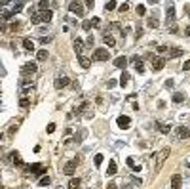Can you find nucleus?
Segmentation results:
<instances>
[{
	"label": "nucleus",
	"mask_w": 190,
	"mask_h": 189,
	"mask_svg": "<svg viewBox=\"0 0 190 189\" xmlns=\"http://www.w3.org/2000/svg\"><path fill=\"white\" fill-rule=\"evenodd\" d=\"M8 2H10V0H2V4H4V6H6V4H8Z\"/></svg>",
	"instance_id": "3c124183"
},
{
	"label": "nucleus",
	"mask_w": 190,
	"mask_h": 189,
	"mask_svg": "<svg viewBox=\"0 0 190 189\" xmlns=\"http://www.w3.org/2000/svg\"><path fill=\"white\" fill-rule=\"evenodd\" d=\"M87 107H90V103H82V105L76 109V115H82V113H84V111H86Z\"/></svg>",
	"instance_id": "7c9ffc66"
},
{
	"label": "nucleus",
	"mask_w": 190,
	"mask_h": 189,
	"mask_svg": "<svg viewBox=\"0 0 190 189\" xmlns=\"http://www.w3.org/2000/svg\"><path fill=\"white\" fill-rule=\"evenodd\" d=\"M50 40H51V37H42V38H40V42H42V44H48Z\"/></svg>",
	"instance_id": "ea45409f"
},
{
	"label": "nucleus",
	"mask_w": 190,
	"mask_h": 189,
	"mask_svg": "<svg viewBox=\"0 0 190 189\" xmlns=\"http://www.w3.org/2000/svg\"><path fill=\"white\" fill-rule=\"evenodd\" d=\"M23 46H25V50L32 52V50H34V42H32L31 38H25V40H23Z\"/></svg>",
	"instance_id": "aec40b11"
},
{
	"label": "nucleus",
	"mask_w": 190,
	"mask_h": 189,
	"mask_svg": "<svg viewBox=\"0 0 190 189\" xmlns=\"http://www.w3.org/2000/svg\"><path fill=\"white\" fill-rule=\"evenodd\" d=\"M146 23H148V27H150V29H156V27H158V21H156V19H148Z\"/></svg>",
	"instance_id": "72a5a7b5"
},
{
	"label": "nucleus",
	"mask_w": 190,
	"mask_h": 189,
	"mask_svg": "<svg viewBox=\"0 0 190 189\" xmlns=\"http://www.w3.org/2000/svg\"><path fill=\"white\" fill-rule=\"evenodd\" d=\"M165 17H167V21H175V6L169 4L167 10H165Z\"/></svg>",
	"instance_id": "9d476101"
},
{
	"label": "nucleus",
	"mask_w": 190,
	"mask_h": 189,
	"mask_svg": "<svg viewBox=\"0 0 190 189\" xmlns=\"http://www.w3.org/2000/svg\"><path fill=\"white\" fill-rule=\"evenodd\" d=\"M107 174H109V176H114V174H116V162H114V161H110V162H109Z\"/></svg>",
	"instance_id": "412c9836"
},
{
	"label": "nucleus",
	"mask_w": 190,
	"mask_h": 189,
	"mask_svg": "<svg viewBox=\"0 0 190 189\" xmlns=\"http://www.w3.org/2000/svg\"><path fill=\"white\" fill-rule=\"evenodd\" d=\"M110 57L109 50H105V48H97V50L93 52V59L95 61H107Z\"/></svg>",
	"instance_id": "7ed1b4c3"
},
{
	"label": "nucleus",
	"mask_w": 190,
	"mask_h": 189,
	"mask_svg": "<svg viewBox=\"0 0 190 189\" xmlns=\"http://www.w3.org/2000/svg\"><path fill=\"white\" fill-rule=\"evenodd\" d=\"M116 187H118L116 183H109V185H107V189H116Z\"/></svg>",
	"instance_id": "09e8293b"
},
{
	"label": "nucleus",
	"mask_w": 190,
	"mask_h": 189,
	"mask_svg": "<svg viewBox=\"0 0 190 189\" xmlns=\"http://www.w3.org/2000/svg\"><path fill=\"white\" fill-rule=\"evenodd\" d=\"M181 181H182L181 174H175V176L171 178V187H173V189H181Z\"/></svg>",
	"instance_id": "9b49d317"
},
{
	"label": "nucleus",
	"mask_w": 190,
	"mask_h": 189,
	"mask_svg": "<svg viewBox=\"0 0 190 189\" xmlns=\"http://www.w3.org/2000/svg\"><path fill=\"white\" fill-rule=\"evenodd\" d=\"M158 130L162 132V134H169L171 126H169V124H162V122H158Z\"/></svg>",
	"instance_id": "b1692460"
},
{
	"label": "nucleus",
	"mask_w": 190,
	"mask_h": 189,
	"mask_svg": "<svg viewBox=\"0 0 190 189\" xmlns=\"http://www.w3.org/2000/svg\"><path fill=\"white\" fill-rule=\"evenodd\" d=\"M40 185H42V187L50 185V178H48V176H46V178H42V180H40Z\"/></svg>",
	"instance_id": "e433bc0d"
},
{
	"label": "nucleus",
	"mask_w": 190,
	"mask_h": 189,
	"mask_svg": "<svg viewBox=\"0 0 190 189\" xmlns=\"http://www.w3.org/2000/svg\"><path fill=\"white\" fill-rule=\"evenodd\" d=\"M82 27L86 29V31H90V29H91V27H93V23H91L90 19H86V21H84V23H82Z\"/></svg>",
	"instance_id": "473e14b6"
},
{
	"label": "nucleus",
	"mask_w": 190,
	"mask_h": 189,
	"mask_svg": "<svg viewBox=\"0 0 190 189\" xmlns=\"http://www.w3.org/2000/svg\"><path fill=\"white\" fill-rule=\"evenodd\" d=\"M23 4H25V0H17V4L12 8V14H14V15H15V14H19V12L23 10Z\"/></svg>",
	"instance_id": "6ab92c4d"
},
{
	"label": "nucleus",
	"mask_w": 190,
	"mask_h": 189,
	"mask_svg": "<svg viewBox=\"0 0 190 189\" xmlns=\"http://www.w3.org/2000/svg\"><path fill=\"white\" fill-rule=\"evenodd\" d=\"M21 73H23V74H32V73H36V63H32V61H31V63H25V65L21 67Z\"/></svg>",
	"instance_id": "423d86ee"
},
{
	"label": "nucleus",
	"mask_w": 190,
	"mask_h": 189,
	"mask_svg": "<svg viewBox=\"0 0 190 189\" xmlns=\"http://www.w3.org/2000/svg\"><path fill=\"white\" fill-rule=\"evenodd\" d=\"M78 61H80V65H82V67H84V69H90L91 61L87 59V57H84V55H78Z\"/></svg>",
	"instance_id": "f3484780"
},
{
	"label": "nucleus",
	"mask_w": 190,
	"mask_h": 189,
	"mask_svg": "<svg viewBox=\"0 0 190 189\" xmlns=\"http://www.w3.org/2000/svg\"><path fill=\"white\" fill-rule=\"evenodd\" d=\"M177 132H179V138H190V130L188 128H185V126H179V130H177Z\"/></svg>",
	"instance_id": "2eb2a0df"
},
{
	"label": "nucleus",
	"mask_w": 190,
	"mask_h": 189,
	"mask_svg": "<svg viewBox=\"0 0 190 189\" xmlns=\"http://www.w3.org/2000/svg\"><path fill=\"white\" fill-rule=\"evenodd\" d=\"M133 63H135L137 73H145V65H143V59H141V57H133Z\"/></svg>",
	"instance_id": "f8f14e48"
},
{
	"label": "nucleus",
	"mask_w": 190,
	"mask_h": 189,
	"mask_svg": "<svg viewBox=\"0 0 190 189\" xmlns=\"http://www.w3.org/2000/svg\"><path fill=\"white\" fill-rule=\"evenodd\" d=\"M93 161H95V166H101V162H103V155H101V153H99V155H95Z\"/></svg>",
	"instance_id": "2f4dec72"
},
{
	"label": "nucleus",
	"mask_w": 190,
	"mask_h": 189,
	"mask_svg": "<svg viewBox=\"0 0 190 189\" xmlns=\"http://www.w3.org/2000/svg\"><path fill=\"white\" fill-rule=\"evenodd\" d=\"M185 32H186V34H188V37H190V25H188V27L185 29Z\"/></svg>",
	"instance_id": "8fccbe9b"
},
{
	"label": "nucleus",
	"mask_w": 190,
	"mask_h": 189,
	"mask_svg": "<svg viewBox=\"0 0 190 189\" xmlns=\"http://www.w3.org/2000/svg\"><path fill=\"white\" fill-rule=\"evenodd\" d=\"M38 10H40V12L48 10V2H44V0H42V2H38Z\"/></svg>",
	"instance_id": "f704fd0d"
},
{
	"label": "nucleus",
	"mask_w": 190,
	"mask_h": 189,
	"mask_svg": "<svg viewBox=\"0 0 190 189\" xmlns=\"http://www.w3.org/2000/svg\"><path fill=\"white\" fill-rule=\"evenodd\" d=\"M76 164H78V159H74V161L67 162V164H65V168H63V172H65L67 176H72L74 170H76Z\"/></svg>",
	"instance_id": "39448f33"
},
{
	"label": "nucleus",
	"mask_w": 190,
	"mask_h": 189,
	"mask_svg": "<svg viewBox=\"0 0 190 189\" xmlns=\"http://www.w3.org/2000/svg\"><path fill=\"white\" fill-rule=\"evenodd\" d=\"M86 42H87V44H90V46H91V44H93V37H91V34H90V37H87V40H86Z\"/></svg>",
	"instance_id": "de8ad7c7"
},
{
	"label": "nucleus",
	"mask_w": 190,
	"mask_h": 189,
	"mask_svg": "<svg viewBox=\"0 0 190 189\" xmlns=\"http://www.w3.org/2000/svg\"><path fill=\"white\" fill-rule=\"evenodd\" d=\"M103 40H105V44H107V46H110V48H112V46H116V40H114V37H112V34H105V37H103Z\"/></svg>",
	"instance_id": "4468645a"
},
{
	"label": "nucleus",
	"mask_w": 190,
	"mask_h": 189,
	"mask_svg": "<svg viewBox=\"0 0 190 189\" xmlns=\"http://www.w3.org/2000/svg\"><path fill=\"white\" fill-rule=\"evenodd\" d=\"M182 99H185V96H182V94H179V92L173 94V101H175V103H181Z\"/></svg>",
	"instance_id": "c756f323"
},
{
	"label": "nucleus",
	"mask_w": 190,
	"mask_h": 189,
	"mask_svg": "<svg viewBox=\"0 0 190 189\" xmlns=\"http://www.w3.org/2000/svg\"><path fill=\"white\" fill-rule=\"evenodd\" d=\"M182 69H185V71H190V59H188V61H186V63H185V65H182Z\"/></svg>",
	"instance_id": "c03bdc74"
},
{
	"label": "nucleus",
	"mask_w": 190,
	"mask_h": 189,
	"mask_svg": "<svg viewBox=\"0 0 190 189\" xmlns=\"http://www.w3.org/2000/svg\"><path fill=\"white\" fill-rule=\"evenodd\" d=\"M129 124H131V119L129 117H126V115H122V117H118V126L120 128H129Z\"/></svg>",
	"instance_id": "0eeeda50"
},
{
	"label": "nucleus",
	"mask_w": 190,
	"mask_h": 189,
	"mask_svg": "<svg viewBox=\"0 0 190 189\" xmlns=\"http://www.w3.org/2000/svg\"><path fill=\"white\" fill-rule=\"evenodd\" d=\"M48 132H50V134H53V132H55V124H50V126H48Z\"/></svg>",
	"instance_id": "37998d69"
},
{
	"label": "nucleus",
	"mask_w": 190,
	"mask_h": 189,
	"mask_svg": "<svg viewBox=\"0 0 190 189\" xmlns=\"http://www.w3.org/2000/svg\"><path fill=\"white\" fill-rule=\"evenodd\" d=\"M127 10H129V6H127V2H126V4H122V6H120V12H127Z\"/></svg>",
	"instance_id": "79ce46f5"
},
{
	"label": "nucleus",
	"mask_w": 190,
	"mask_h": 189,
	"mask_svg": "<svg viewBox=\"0 0 190 189\" xmlns=\"http://www.w3.org/2000/svg\"><path fill=\"white\" fill-rule=\"evenodd\" d=\"M163 65H165V59H163V57H158V59L154 61V69H156V71H162Z\"/></svg>",
	"instance_id": "a211bd4d"
},
{
	"label": "nucleus",
	"mask_w": 190,
	"mask_h": 189,
	"mask_svg": "<svg viewBox=\"0 0 190 189\" xmlns=\"http://www.w3.org/2000/svg\"><path fill=\"white\" fill-rule=\"evenodd\" d=\"M186 10H188V14H190V6H186Z\"/></svg>",
	"instance_id": "603ef678"
},
{
	"label": "nucleus",
	"mask_w": 190,
	"mask_h": 189,
	"mask_svg": "<svg viewBox=\"0 0 190 189\" xmlns=\"http://www.w3.org/2000/svg\"><path fill=\"white\" fill-rule=\"evenodd\" d=\"M105 10H109V12L116 10V0H109V2H107V6H105Z\"/></svg>",
	"instance_id": "a878e982"
},
{
	"label": "nucleus",
	"mask_w": 190,
	"mask_h": 189,
	"mask_svg": "<svg viewBox=\"0 0 190 189\" xmlns=\"http://www.w3.org/2000/svg\"><path fill=\"white\" fill-rule=\"evenodd\" d=\"M68 10H70L72 14H76V15H84V6H82V2H78V0H68Z\"/></svg>",
	"instance_id": "f03ea898"
},
{
	"label": "nucleus",
	"mask_w": 190,
	"mask_h": 189,
	"mask_svg": "<svg viewBox=\"0 0 190 189\" xmlns=\"http://www.w3.org/2000/svg\"><path fill=\"white\" fill-rule=\"evenodd\" d=\"M10 157H12V161H14L15 166H21V164H23V161H21V157H19V153H17V151H14Z\"/></svg>",
	"instance_id": "dca6fc26"
},
{
	"label": "nucleus",
	"mask_w": 190,
	"mask_h": 189,
	"mask_svg": "<svg viewBox=\"0 0 190 189\" xmlns=\"http://www.w3.org/2000/svg\"><path fill=\"white\" fill-rule=\"evenodd\" d=\"M38 59L40 61L48 59V50H38Z\"/></svg>",
	"instance_id": "c85d7f7f"
},
{
	"label": "nucleus",
	"mask_w": 190,
	"mask_h": 189,
	"mask_svg": "<svg viewBox=\"0 0 190 189\" xmlns=\"http://www.w3.org/2000/svg\"><path fill=\"white\" fill-rule=\"evenodd\" d=\"M158 52H160V54H165V52H167V48H165V46H160Z\"/></svg>",
	"instance_id": "a18cd8bd"
},
{
	"label": "nucleus",
	"mask_w": 190,
	"mask_h": 189,
	"mask_svg": "<svg viewBox=\"0 0 190 189\" xmlns=\"http://www.w3.org/2000/svg\"><path fill=\"white\" fill-rule=\"evenodd\" d=\"M51 15H53V14H51V10H44V12H40V14H34V15H32L31 21L34 25H36V23H50V21H51Z\"/></svg>",
	"instance_id": "f257e3e1"
},
{
	"label": "nucleus",
	"mask_w": 190,
	"mask_h": 189,
	"mask_svg": "<svg viewBox=\"0 0 190 189\" xmlns=\"http://www.w3.org/2000/svg\"><path fill=\"white\" fill-rule=\"evenodd\" d=\"M74 52H76L78 55H82V52H84V42H82L80 38H76V40H74Z\"/></svg>",
	"instance_id": "ddd939ff"
},
{
	"label": "nucleus",
	"mask_w": 190,
	"mask_h": 189,
	"mask_svg": "<svg viewBox=\"0 0 190 189\" xmlns=\"http://www.w3.org/2000/svg\"><path fill=\"white\" fill-rule=\"evenodd\" d=\"M19 105H21V107H29V105H31V99H29L27 96H23L21 99H19Z\"/></svg>",
	"instance_id": "bb28decb"
},
{
	"label": "nucleus",
	"mask_w": 190,
	"mask_h": 189,
	"mask_svg": "<svg viewBox=\"0 0 190 189\" xmlns=\"http://www.w3.org/2000/svg\"><path fill=\"white\" fill-rule=\"evenodd\" d=\"M141 37H143V29H137V32H135V38H137V40H139Z\"/></svg>",
	"instance_id": "a19ab883"
},
{
	"label": "nucleus",
	"mask_w": 190,
	"mask_h": 189,
	"mask_svg": "<svg viewBox=\"0 0 190 189\" xmlns=\"http://www.w3.org/2000/svg\"><path fill=\"white\" fill-rule=\"evenodd\" d=\"M181 54H182V50H181V48H175V50L171 52V55H173V57H177V55H181Z\"/></svg>",
	"instance_id": "4c0bfd02"
},
{
	"label": "nucleus",
	"mask_w": 190,
	"mask_h": 189,
	"mask_svg": "<svg viewBox=\"0 0 190 189\" xmlns=\"http://www.w3.org/2000/svg\"><path fill=\"white\" fill-rule=\"evenodd\" d=\"M114 67H118V69H126V67H127V57H124V55H122V57H116V59H114Z\"/></svg>",
	"instance_id": "6e6552de"
},
{
	"label": "nucleus",
	"mask_w": 190,
	"mask_h": 189,
	"mask_svg": "<svg viewBox=\"0 0 190 189\" xmlns=\"http://www.w3.org/2000/svg\"><path fill=\"white\" fill-rule=\"evenodd\" d=\"M137 14H139V15H145V6H137Z\"/></svg>",
	"instance_id": "58836bf2"
},
{
	"label": "nucleus",
	"mask_w": 190,
	"mask_h": 189,
	"mask_svg": "<svg viewBox=\"0 0 190 189\" xmlns=\"http://www.w3.org/2000/svg\"><path fill=\"white\" fill-rule=\"evenodd\" d=\"M86 6L87 8H93V0H86Z\"/></svg>",
	"instance_id": "49530a36"
},
{
	"label": "nucleus",
	"mask_w": 190,
	"mask_h": 189,
	"mask_svg": "<svg viewBox=\"0 0 190 189\" xmlns=\"http://www.w3.org/2000/svg\"><path fill=\"white\" fill-rule=\"evenodd\" d=\"M68 189H80V180L78 178H72L68 181Z\"/></svg>",
	"instance_id": "4be33fe9"
},
{
	"label": "nucleus",
	"mask_w": 190,
	"mask_h": 189,
	"mask_svg": "<svg viewBox=\"0 0 190 189\" xmlns=\"http://www.w3.org/2000/svg\"><path fill=\"white\" fill-rule=\"evenodd\" d=\"M91 23H93V27H101V17H93Z\"/></svg>",
	"instance_id": "c9c22d12"
},
{
	"label": "nucleus",
	"mask_w": 190,
	"mask_h": 189,
	"mask_svg": "<svg viewBox=\"0 0 190 189\" xmlns=\"http://www.w3.org/2000/svg\"><path fill=\"white\" fill-rule=\"evenodd\" d=\"M169 147H165V149H162V151L158 153V162H156V170H162V164H163V161L169 157Z\"/></svg>",
	"instance_id": "20e7f679"
},
{
	"label": "nucleus",
	"mask_w": 190,
	"mask_h": 189,
	"mask_svg": "<svg viewBox=\"0 0 190 189\" xmlns=\"http://www.w3.org/2000/svg\"><path fill=\"white\" fill-rule=\"evenodd\" d=\"M127 166H129V168H133V170H135V172H139V166L135 164V161H133L131 157H127Z\"/></svg>",
	"instance_id": "cd10ccee"
},
{
	"label": "nucleus",
	"mask_w": 190,
	"mask_h": 189,
	"mask_svg": "<svg viewBox=\"0 0 190 189\" xmlns=\"http://www.w3.org/2000/svg\"><path fill=\"white\" fill-rule=\"evenodd\" d=\"M148 2H158V0H148Z\"/></svg>",
	"instance_id": "864d4df0"
},
{
	"label": "nucleus",
	"mask_w": 190,
	"mask_h": 189,
	"mask_svg": "<svg viewBox=\"0 0 190 189\" xmlns=\"http://www.w3.org/2000/svg\"><path fill=\"white\" fill-rule=\"evenodd\" d=\"M68 84H70V80H68L67 77H59V79L55 80V88H57V90H61V88L68 86Z\"/></svg>",
	"instance_id": "1a4fd4ad"
},
{
	"label": "nucleus",
	"mask_w": 190,
	"mask_h": 189,
	"mask_svg": "<svg viewBox=\"0 0 190 189\" xmlns=\"http://www.w3.org/2000/svg\"><path fill=\"white\" fill-rule=\"evenodd\" d=\"M44 166L42 164H29V166H25V172H34V170H42Z\"/></svg>",
	"instance_id": "5701e85b"
},
{
	"label": "nucleus",
	"mask_w": 190,
	"mask_h": 189,
	"mask_svg": "<svg viewBox=\"0 0 190 189\" xmlns=\"http://www.w3.org/2000/svg\"><path fill=\"white\" fill-rule=\"evenodd\" d=\"M127 80H129V74H127L126 71H124V73H122V77H120V86H126V84H127Z\"/></svg>",
	"instance_id": "393cba45"
}]
</instances>
